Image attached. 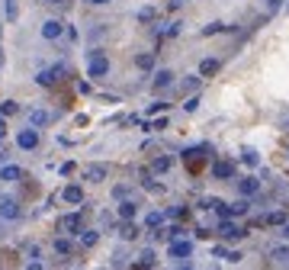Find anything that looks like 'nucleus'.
Segmentation results:
<instances>
[{
	"label": "nucleus",
	"mask_w": 289,
	"mask_h": 270,
	"mask_svg": "<svg viewBox=\"0 0 289 270\" xmlns=\"http://www.w3.org/2000/svg\"><path fill=\"white\" fill-rule=\"evenodd\" d=\"M225 29V23H219V20H212V23L203 26V36H219V32Z\"/></svg>",
	"instance_id": "nucleus-28"
},
{
	"label": "nucleus",
	"mask_w": 289,
	"mask_h": 270,
	"mask_svg": "<svg viewBox=\"0 0 289 270\" xmlns=\"http://www.w3.org/2000/svg\"><path fill=\"white\" fill-rule=\"evenodd\" d=\"M219 235H222L225 241H241L244 235H248V231H244L241 225H235L231 219H222V222H219Z\"/></svg>",
	"instance_id": "nucleus-3"
},
{
	"label": "nucleus",
	"mask_w": 289,
	"mask_h": 270,
	"mask_svg": "<svg viewBox=\"0 0 289 270\" xmlns=\"http://www.w3.org/2000/svg\"><path fill=\"white\" fill-rule=\"evenodd\" d=\"M241 251H225V261H228V264H238V261H241Z\"/></svg>",
	"instance_id": "nucleus-36"
},
{
	"label": "nucleus",
	"mask_w": 289,
	"mask_h": 270,
	"mask_svg": "<svg viewBox=\"0 0 289 270\" xmlns=\"http://www.w3.org/2000/svg\"><path fill=\"white\" fill-rule=\"evenodd\" d=\"M20 216H23V209L16 200H0V222H16Z\"/></svg>",
	"instance_id": "nucleus-4"
},
{
	"label": "nucleus",
	"mask_w": 289,
	"mask_h": 270,
	"mask_svg": "<svg viewBox=\"0 0 289 270\" xmlns=\"http://www.w3.org/2000/svg\"><path fill=\"white\" fill-rule=\"evenodd\" d=\"M106 174H109L106 164H90V167L84 170V177L90 180V184H103V180H106Z\"/></svg>",
	"instance_id": "nucleus-10"
},
{
	"label": "nucleus",
	"mask_w": 289,
	"mask_h": 270,
	"mask_svg": "<svg viewBox=\"0 0 289 270\" xmlns=\"http://www.w3.org/2000/svg\"><path fill=\"white\" fill-rule=\"evenodd\" d=\"M113 196H116V200H125V196H129V187H125V184H122V187H116V190H113Z\"/></svg>",
	"instance_id": "nucleus-37"
},
{
	"label": "nucleus",
	"mask_w": 289,
	"mask_h": 270,
	"mask_svg": "<svg viewBox=\"0 0 289 270\" xmlns=\"http://www.w3.org/2000/svg\"><path fill=\"white\" fill-rule=\"evenodd\" d=\"M238 193H241L244 200L257 196V193H260V180L257 177H241V180H238Z\"/></svg>",
	"instance_id": "nucleus-7"
},
{
	"label": "nucleus",
	"mask_w": 289,
	"mask_h": 270,
	"mask_svg": "<svg viewBox=\"0 0 289 270\" xmlns=\"http://www.w3.org/2000/svg\"><path fill=\"white\" fill-rule=\"evenodd\" d=\"M87 3H93V7H106V3H113V0H87Z\"/></svg>",
	"instance_id": "nucleus-45"
},
{
	"label": "nucleus",
	"mask_w": 289,
	"mask_h": 270,
	"mask_svg": "<svg viewBox=\"0 0 289 270\" xmlns=\"http://www.w3.org/2000/svg\"><path fill=\"white\" fill-rule=\"evenodd\" d=\"M3 158H7V154H3V151H0V164H3Z\"/></svg>",
	"instance_id": "nucleus-48"
},
{
	"label": "nucleus",
	"mask_w": 289,
	"mask_h": 270,
	"mask_svg": "<svg viewBox=\"0 0 289 270\" xmlns=\"http://www.w3.org/2000/svg\"><path fill=\"white\" fill-rule=\"evenodd\" d=\"M23 177V167H16V164H3L0 167V180H7V184H13V180Z\"/></svg>",
	"instance_id": "nucleus-17"
},
{
	"label": "nucleus",
	"mask_w": 289,
	"mask_h": 270,
	"mask_svg": "<svg viewBox=\"0 0 289 270\" xmlns=\"http://www.w3.org/2000/svg\"><path fill=\"white\" fill-rule=\"evenodd\" d=\"M52 123V113H45V109H29V125L32 129H42V125Z\"/></svg>",
	"instance_id": "nucleus-13"
},
{
	"label": "nucleus",
	"mask_w": 289,
	"mask_h": 270,
	"mask_svg": "<svg viewBox=\"0 0 289 270\" xmlns=\"http://www.w3.org/2000/svg\"><path fill=\"white\" fill-rule=\"evenodd\" d=\"M113 264H116V267H122V264H125V254H122V251H116V254H113Z\"/></svg>",
	"instance_id": "nucleus-42"
},
{
	"label": "nucleus",
	"mask_w": 289,
	"mask_h": 270,
	"mask_svg": "<svg viewBox=\"0 0 289 270\" xmlns=\"http://www.w3.org/2000/svg\"><path fill=\"white\" fill-rule=\"evenodd\" d=\"M109 74V58L100 48L87 52V77H106Z\"/></svg>",
	"instance_id": "nucleus-1"
},
{
	"label": "nucleus",
	"mask_w": 289,
	"mask_h": 270,
	"mask_svg": "<svg viewBox=\"0 0 289 270\" xmlns=\"http://www.w3.org/2000/svg\"><path fill=\"white\" fill-rule=\"evenodd\" d=\"M61 200H64V203H71V206L84 203V187H81V184H68L64 190H61Z\"/></svg>",
	"instance_id": "nucleus-8"
},
{
	"label": "nucleus",
	"mask_w": 289,
	"mask_h": 270,
	"mask_svg": "<svg viewBox=\"0 0 289 270\" xmlns=\"http://www.w3.org/2000/svg\"><path fill=\"white\" fill-rule=\"evenodd\" d=\"M180 29H183V23H170L167 26V36H180Z\"/></svg>",
	"instance_id": "nucleus-39"
},
{
	"label": "nucleus",
	"mask_w": 289,
	"mask_h": 270,
	"mask_svg": "<svg viewBox=\"0 0 289 270\" xmlns=\"http://www.w3.org/2000/svg\"><path fill=\"white\" fill-rule=\"evenodd\" d=\"M244 164H251V167H257V164H260V154L254 151V148H248V151H244Z\"/></svg>",
	"instance_id": "nucleus-30"
},
{
	"label": "nucleus",
	"mask_w": 289,
	"mask_h": 270,
	"mask_svg": "<svg viewBox=\"0 0 289 270\" xmlns=\"http://www.w3.org/2000/svg\"><path fill=\"white\" fill-rule=\"evenodd\" d=\"M26 254H29L32 261H39V254H42V251H39V245H29V248H26Z\"/></svg>",
	"instance_id": "nucleus-38"
},
{
	"label": "nucleus",
	"mask_w": 289,
	"mask_h": 270,
	"mask_svg": "<svg viewBox=\"0 0 289 270\" xmlns=\"http://www.w3.org/2000/svg\"><path fill=\"white\" fill-rule=\"evenodd\" d=\"M283 238L289 241V222H283Z\"/></svg>",
	"instance_id": "nucleus-46"
},
{
	"label": "nucleus",
	"mask_w": 289,
	"mask_h": 270,
	"mask_svg": "<svg viewBox=\"0 0 289 270\" xmlns=\"http://www.w3.org/2000/svg\"><path fill=\"white\" fill-rule=\"evenodd\" d=\"M58 228H61V231H68V235H77V231H81V216H77V212H68V216H61Z\"/></svg>",
	"instance_id": "nucleus-9"
},
{
	"label": "nucleus",
	"mask_w": 289,
	"mask_h": 270,
	"mask_svg": "<svg viewBox=\"0 0 289 270\" xmlns=\"http://www.w3.org/2000/svg\"><path fill=\"white\" fill-rule=\"evenodd\" d=\"M161 109H167V103H164V100H158V103H151V109H148V113H161Z\"/></svg>",
	"instance_id": "nucleus-40"
},
{
	"label": "nucleus",
	"mask_w": 289,
	"mask_h": 270,
	"mask_svg": "<svg viewBox=\"0 0 289 270\" xmlns=\"http://www.w3.org/2000/svg\"><path fill=\"white\" fill-rule=\"evenodd\" d=\"M135 68H138V71H154V52L135 55Z\"/></svg>",
	"instance_id": "nucleus-19"
},
{
	"label": "nucleus",
	"mask_w": 289,
	"mask_h": 270,
	"mask_svg": "<svg viewBox=\"0 0 289 270\" xmlns=\"http://www.w3.org/2000/svg\"><path fill=\"white\" fill-rule=\"evenodd\" d=\"M219 68H222L219 58H203V62H199V77H212Z\"/></svg>",
	"instance_id": "nucleus-16"
},
{
	"label": "nucleus",
	"mask_w": 289,
	"mask_h": 270,
	"mask_svg": "<svg viewBox=\"0 0 289 270\" xmlns=\"http://www.w3.org/2000/svg\"><path fill=\"white\" fill-rule=\"evenodd\" d=\"M3 20H7V23H16V20H20V7H16V0H3Z\"/></svg>",
	"instance_id": "nucleus-21"
},
{
	"label": "nucleus",
	"mask_w": 289,
	"mask_h": 270,
	"mask_svg": "<svg viewBox=\"0 0 289 270\" xmlns=\"http://www.w3.org/2000/svg\"><path fill=\"white\" fill-rule=\"evenodd\" d=\"M0 62H3V52H0Z\"/></svg>",
	"instance_id": "nucleus-49"
},
{
	"label": "nucleus",
	"mask_w": 289,
	"mask_h": 270,
	"mask_svg": "<svg viewBox=\"0 0 289 270\" xmlns=\"http://www.w3.org/2000/svg\"><path fill=\"white\" fill-rule=\"evenodd\" d=\"M48 3H64V0H48Z\"/></svg>",
	"instance_id": "nucleus-47"
},
{
	"label": "nucleus",
	"mask_w": 289,
	"mask_h": 270,
	"mask_svg": "<svg viewBox=\"0 0 289 270\" xmlns=\"http://www.w3.org/2000/svg\"><path fill=\"white\" fill-rule=\"evenodd\" d=\"M77 241H81V248H93L100 241V231L97 228H81L77 231Z\"/></svg>",
	"instance_id": "nucleus-14"
},
{
	"label": "nucleus",
	"mask_w": 289,
	"mask_h": 270,
	"mask_svg": "<svg viewBox=\"0 0 289 270\" xmlns=\"http://www.w3.org/2000/svg\"><path fill=\"white\" fill-rule=\"evenodd\" d=\"M36 84H42V87H52V84H55V74H52V68H48V71H39V74H36Z\"/></svg>",
	"instance_id": "nucleus-27"
},
{
	"label": "nucleus",
	"mask_w": 289,
	"mask_h": 270,
	"mask_svg": "<svg viewBox=\"0 0 289 270\" xmlns=\"http://www.w3.org/2000/svg\"><path fill=\"white\" fill-rule=\"evenodd\" d=\"M164 222H167V212H148V216H144V225H148V228H161Z\"/></svg>",
	"instance_id": "nucleus-23"
},
{
	"label": "nucleus",
	"mask_w": 289,
	"mask_h": 270,
	"mask_svg": "<svg viewBox=\"0 0 289 270\" xmlns=\"http://www.w3.org/2000/svg\"><path fill=\"white\" fill-rule=\"evenodd\" d=\"M219 203H222L219 196H206V200L199 203V206H203V209H215V206H219Z\"/></svg>",
	"instance_id": "nucleus-34"
},
{
	"label": "nucleus",
	"mask_w": 289,
	"mask_h": 270,
	"mask_svg": "<svg viewBox=\"0 0 289 270\" xmlns=\"http://www.w3.org/2000/svg\"><path fill=\"white\" fill-rule=\"evenodd\" d=\"M3 135H7V119L0 116V139H3Z\"/></svg>",
	"instance_id": "nucleus-44"
},
{
	"label": "nucleus",
	"mask_w": 289,
	"mask_h": 270,
	"mask_svg": "<svg viewBox=\"0 0 289 270\" xmlns=\"http://www.w3.org/2000/svg\"><path fill=\"white\" fill-rule=\"evenodd\" d=\"M16 145L23 148V151H32V148L39 145V129H32V125H29V129H23L20 135H16Z\"/></svg>",
	"instance_id": "nucleus-5"
},
{
	"label": "nucleus",
	"mask_w": 289,
	"mask_h": 270,
	"mask_svg": "<svg viewBox=\"0 0 289 270\" xmlns=\"http://www.w3.org/2000/svg\"><path fill=\"white\" fill-rule=\"evenodd\" d=\"M174 84V71L170 68H158L154 71V90H164V87Z\"/></svg>",
	"instance_id": "nucleus-12"
},
{
	"label": "nucleus",
	"mask_w": 289,
	"mask_h": 270,
	"mask_svg": "<svg viewBox=\"0 0 289 270\" xmlns=\"http://www.w3.org/2000/svg\"><path fill=\"white\" fill-rule=\"evenodd\" d=\"M199 84H203V77H199V74H186V77L180 81V90H183V93H196Z\"/></svg>",
	"instance_id": "nucleus-18"
},
{
	"label": "nucleus",
	"mask_w": 289,
	"mask_h": 270,
	"mask_svg": "<svg viewBox=\"0 0 289 270\" xmlns=\"http://www.w3.org/2000/svg\"><path fill=\"white\" fill-rule=\"evenodd\" d=\"M264 222H270V225H283V222H286V212H280V209H276V212H270Z\"/></svg>",
	"instance_id": "nucleus-31"
},
{
	"label": "nucleus",
	"mask_w": 289,
	"mask_h": 270,
	"mask_svg": "<svg viewBox=\"0 0 289 270\" xmlns=\"http://www.w3.org/2000/svg\"><path fill=\"white\" fill-rule=\"evenodd\" d=\"M270 261L273 264H289V245H280L270 251Z\"/></svg>",
	"instance_id": "nucleus-24"
},
{
	"label": "nucleus",
	"mask_w": 289,
	"mask_h": 270,
	"mask_svg": "<svg viewBox=\"0 0 289 270\" xmlns=\"http://www.w3.org/2000/svg\"><path fill=\"white\" fill-rule=\"evenodd\" d=\"M58 174H61V177H68V174H74V161H64V164L58 167Z\"/></svg>",
	"instance_id": "nucleus-35"
},
{
	"label": "nucleus",
	"mask_w": 289,
	"mask_h": 270,
	"mask_svg": "<svg viewBox=\"0 0 289 270\" xmlns=\"http://www.w3.org/2000/svg\"><path fill=\"white\" fill-rule=\"evenodd\" d=\"M13 113H20V106H16L13 100H3V103H0V116H3V119H7V116H13Z\"/></svg>",
	"instance_id": "nucleus-29"
},
{
	"label": "nucleus",
	"mask_w": 289,
	"mask_h": 270,
	"mask_svg": "<svg viewBox=\"0 0 289 270\" xmlns=\"http://www.w3.org/2000/svg\"><path fill=\"white\" fill-rule=\"evenodd\" d=\"M167 254L174 257V261L186 264V257L193 254V241H190V238H170V248H167Z\"/></svg>",
	"instance_id": "nucleus-2"
},
{
	"label": "nucleus",
	"mask_w": 289,
	"mask_h": 270,
	"mask_svg": "<svg viewBox=\"0 0 289 270\" xmlns=\"http://www.w3.org/2000/svg\"><path fill=\"white\" fill-rule=\"evenodd\" d=\"M180 235H183V228H180V225H174V228H167V238H180Z\"/></svg>",
	"instance_id": "nucleus-41"
},
{
	"label": "nucleus",
	"mask_w": 289,
	"mask_h": 270,
	"mask_svg": "<svg viewBox=\"0 0 289 270\" xmlns=\"http://www.w3.org/2000/svg\"><path fill=\"white\" fill-rule=\"evenodd\" d=\"M138 264H144V267H154V264H158V257H154L151 248H144L142 254H138Z\"/></svg>",
	"instance_id": "nucleus-26"
},
{
	"label": "nucleus",
	"mask_w": 289,
	"mask_h": 270,
	"mask_svg": "<svg viewBox=\"0 0 289 270\" xmlns=\"http://www.w3.org/2000/svg\"><path fill=\"white\" fill-rule=\"evenodd\" d=\"M151 170H154V174H167V170H170V158H167V154H158V158L151 161Z\"/></svg>",
	"instance_id": "nucleus-25"
},
{
	"label": "nucleus",
	"mask_w": 289,
	"mask_h": 270,
	"mask_svg": "<svg viewBox=\"0 0 289 270\" xmlns=\"http://www.w3.org/2000/svg\"><path fill=\"white\" fill-rule=\"evenodd\" d=\"M138 216V203L135 200H119V219L125 222V219H135Z\"/></svg>",
	"instance_id": "nucleus-15"
},
{
	"label": "nucleus",
	"mask_w": 289,
	"mask_h": 270,
	"mask_svg": "<svg viewBox=\"0 0 289 270\" xmlns=\"http://www.w3.org/2000/svg\"><path fill=\"white\" fill-rule=\"evenodd\" d=\"M212 177H215V180H231V177H235V164L215 161V164H212Z\"/></svg>",
	"instance_id": "nucleus-11"
},
{
	"label": "nucleus",
	"mask_w": 289,
	"mask_h": 270,
	"mask_svg": "<svg viewBox=\"0 0 289 270\" xmlns=\"http://www.w3.org/2000/svg\"><path fill=\"white\" fill-rule=\"evenodd\" d=\"M0 32H3V23H0Z\"/></svg>",
	"instance_id": "nucleus-50"
},
{
	"label": "nucleus",
	"mask_w": 289,
	"mask_h": 270,
	"mask_svg": "<svg viewBox=\"0 0 289 270\" xmlns=\"http://www.w3.org/2000/svg\"><path fill=\"white\" fill-rule=\"evenodd\" d=\"M55 254H61V257H68L71 254V251H74V241H71V238H55Z\"/></svg>",
	"instance_id": "nucleus-22"
},
{
	"label": "nucleus",
	"mask_w": 289,
	"mask_h": 270,
	"mask_svg": "<svg viewBox=\"0 0 289 270\" xmlns=\"http://www.w3.org/2000/svg\"><path fill=\"white\" fill-rule=\"evenodd\" d=\"M199 103H203V100H199V93H193L190 100L183 103V109H186V113H193V109H199Z\"/></svg>",
	"instance_id": "nucleus-32"
},
{
	"label": "nucleus",
	"mask_w": 289,
	"mask_h": 270,
	"mask_svg": "<svg viewBox=\"0 0 289 270\" xmlns=\"http://www.w3.org/2000/svg\"><path fill=\"white\" fill-rule=\"evenodd\" d=\"M119 235L125 241H135L138 238V225H135V219H125V222H122V228H119Z\"/></svg>",
	"instance_id": "nucleus-20"
},
{
	"label": "nucleus",
	"mask_w": 289,
	"mask_h": 270,
	"mask_svg": "<svg viewBox=\"0 0 289 270\" xmlns=\"http://www.w3.org/2000/svg\"><path fill=\"white\" fill-rule=\"evenodd\" d=\"M283 7V0H267V10H270V13H273V10H280Z\"/></svg>",
	"instance_id": "nucleus-43"
},
{
	"label": "nucleus",
	"mask_w": 289,
	"mask_h": 270,
	"mask_svg": "<svg viewBox=\"0 0 289 270\" xmlns=\"http://www.w3.org/2000/svg\"><path fill=\"white\" fill-rule=\"evenodd\" d=\"M64 36V23L61 20H45L42 23V39H48V42H55V39Z\"/></svg>",
	"instance_id": "nucleus-6"
},
{
	"label": "nucleus",
	"mask_w": 289,
	"mask_h": 270,
	"mask_svg": "<svg viewBox=\"0 0 289 270\" xmlns=\"http://www.w3.org/2000/svg\"><path fill=\"white\" fill-rule=\"evenodd\" d=\"M138 20H142V23H151V20H154V10L151 7H142V10H138Z\"/></svg>",
	"instance_id": "nucleus-33"
}]
</instances>
